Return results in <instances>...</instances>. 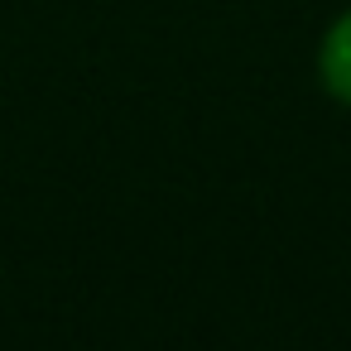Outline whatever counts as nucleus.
<instances>
[{"mask_svg":"<svg viewBox=\"0 0 351 351\" xmlns=\"http://www.w3.org/2000/svg\"><path fill=\"white\" fill-rule=\"evenodd\" d=\"M317 68H322V82L337 101L351 106V10L327 29L322 39V53H317Z\"/></svg>","mask_w":351,"mask_h":351,"instance_id":"f257e3e1","label":"nucleus"}]
</instances>
